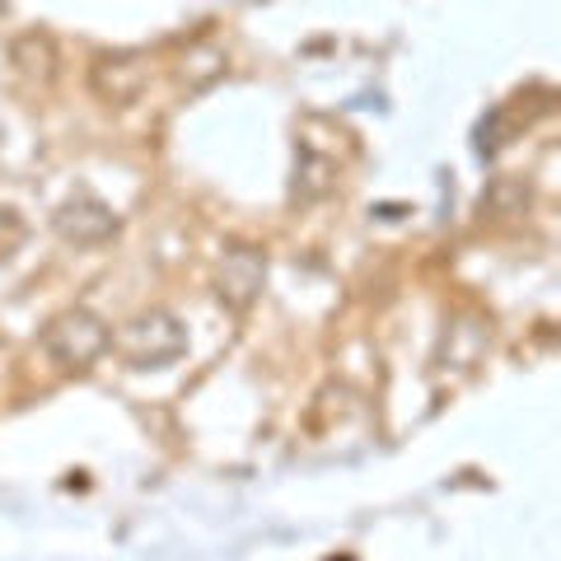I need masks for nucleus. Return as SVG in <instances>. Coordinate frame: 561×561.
<instances>
[{
  "mask_svg": "<svg viewBox=\"0 0 561 561\" xmlns=\"http://www.w3.org/2000/svg\"><path fill=\"white\" fill-rule=\"evenodd\" d=\"M103 342H108V332H103V323H94L90 313H70V319H61L47 332V346L61 365H90L103 351Z\"/></svg>",
  "mask_w": 561,
  "mask_h": 561,
  "instance_id": "nucleus-1",
  "label": "nucleus"
},
{
  "mask_svg": "<svg viewBox=\"0 0 561 561\" xmlns=\"http://www.w3.org/2000/svg\"><path fill=\"white\" fill-rule=\"evenodd\" d=\"M160 323H164V313H150V319H136L127 332H122V351L136 360V365H160V360H173L179 356V346H183V337H154L160 332Z\"/></svg>",
  "mask_w": 561,
  "mask_h": 561,
  "instance_id": "nucleus-2",
  "label": "nucleus"
}]
</instances>
